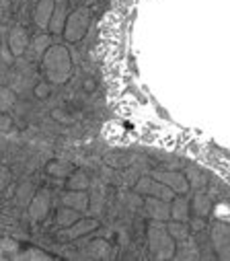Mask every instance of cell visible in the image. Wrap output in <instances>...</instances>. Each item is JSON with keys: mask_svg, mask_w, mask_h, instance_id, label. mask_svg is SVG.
<instances>
[{"mask_svg": "<svg viewBox=\"0 0 230 261\" xmlns=\"http://www.w3.org/2000/svg\"><path fill=\"white\" fill-rule=\"evenodd\" d=\"M70 171V165L66 167L64 163H55V165H49V173H53V175H64V173H68Z\"/></svg>", "mask_w": 230, "mask_h": 261, "instance_id": "obj_4", "label": "cell"}, {"mask_svg": "<svg viewBox=\"0 0 230 261\" xmlns=\"http://www.w3.org/2000/svg\"><path fill=\"white\" fill-rule=\"evenodd\" d=\"M82 181H87V177H84V179H82V177H80V179H74L72 185H74V187H82Z\"/></svg>", "mask_w": 230, "mask_h": 261, "instance_id": "obj_7", "label": "cell"}, {"mask_svg": "<svg viewBox=\"0 0 230 261\" xmlns=\"http://www.w3.org/2000/svg\"><path fill=\"white\" fill-rule=\"evenodd\" d=\"M148 210H154V214H156L154 218H166V212H168L164 204H156L154 199L148 201Z\"/></svg>", "mask_w": 230, "mask_h": 261, "instance_id": "obj_3", "label": "cell"}, {"mask_svg": "<svg viewBox=\"0 0 230 261\" xmlns=\"http://www.w3.org/2000/svg\"><path fill=\"white\" fill-rule=\"evenodd\" d=\"M185 212H187L185 204L181 206V201H179V204H177V208H175V212H172V216H175L177 220H183V218H185Z\"/></svg>", "mask_w": 230, "mask_h": 261, "instance_id": "obj_6", "label": "cell"}, {"mask_svg": "<svg viewBox=\"0 0 230 261\" xmlns=\"http://www.w3.org/2000/svg\"><path fill=\"white\" fill-rule=\"evenodd\" d=\"M156 177H160L162 181H168V185H172L177 191H187V181H185L181 175H172V173H168V175H156Z\"/></svg>", "mask_w": 230, "mask_h": 261, "instance_id": "obj_1", "label": "cell"}, {"mask_svg": "<svg viewBox=\"0 0 230 261\" xmlns=\"http://www.w3.org/2000/svg\"><path fill=\"white\" fill-rule=\"evenodd\" d=\"M74 220H76V214H74V212H66V210L60 212V218H58V222H60V224H66V222L70 224V222H74Z\"/></svg>", "mask_w": 230, "mask_h": 261, "instance_id": "obj_5", "label": "cell"}, {"mask_svg": "<svg viewBox=\"0 0 230 261\" xmlns=\"http://www.w3.org/2000/svg\"><path fill=\"white\" fill-rule=\"evenodd\" d=\"M25 43H27L25 33H23V31H15L13 37H11V45H13V49H15V54H21L23 47H25Z\"/></svg>", "mask_w": 230, "mask_h": 261, "instance_id": "obj_2", "label": "cell"}]
</instances>
